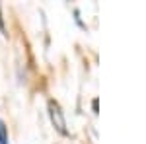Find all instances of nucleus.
Segmentation results:
<instances>
[{
    "label": "nucleus",
    "mask_w": 146,
    "mask_h": 144,
    "mask_svg": "<svg viewBox=\"0 0 146 144\" xmlns=\"http://www.w3.org/2000/svg\"><path fill=\"white\" fill-rule=\"evenodd\" d=\"M49 117H51V121L53 125L56 127V131L60 134H66V121H64V115H62V109H60V105L56 103V101H49Z\"/></svg>",
    "instance_id": "obj_1"
},
{
    "label": "nucleus",
    "mask_w": 146,
    "mask_h": 144,
    "mask_svg": "<svg viewBox=\"0 0 146 144\" xmlns=\"http://www.w3.org/2000/svg\"><path fill=\"white\" fill-rule=\"evenodd\" d=\"M0 144H8V127L0 119Z\"/></svg>",
    "instance_id": "obj_2"
}]
</instances>
